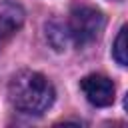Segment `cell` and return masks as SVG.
<instances>
[{
	"mask_svg": "<svg viewBox=\"0 0 128 128\" xmlns=\"http://www.w3.org/2000/svg\"><path fill=\"white\" fill-rule=\"evenodd\" d=\"M80 88H82L86 100L94 106H110L114 102V84L108 76L90 74V76L82 78Z\"/></svg>",
	"mask_w": 128,
	"mask_h": 128,
	"instance_id": "cell-3",
	"label": "cell"
},
{
	"mask_svg": "<svg viewBox=\"0 0 128 128\" xmlns=\"http://www.w3.org/2000/svg\"><path fill=\"white\" fill-rule=\"evenodd\" d=\"M112 56L120 66H126L128 62V48H126V26L120 28L116 40H114V48H112Z\"/></svg>",
	"mask_w": 128,
	"mask_h": 128,
	"instance_id": "cell-6",
	"label": "cell"
},
{
	"mask_svg": "<svg viewBox=\"0 0 128 128\" xmlns=\"http://www.w3.org/2000/svg\"><path fill=\"white\" fill-rule=\"evenodd\" d=\"M68 36L74 44L84 46L98 38L104 28V14L94 6H76L68 20Z\"/></svg>",
	"mask_w": 128,
	"mask_h": 128,
	"instance_id": "cell-2",
	"label": "cell"
},
{
	"mask_svg": "<svg viewBox=\"0 0 128 128\" xmlns=\"http://www.w3.org/2000/svg\"><path fill=\"white\" fill-rule=\"evenodd\" d=\"M8 96L16 110L24 114H42L54 102V86L46 76L32 70L18 72L8 84Z\"/></svg>",
	"mask_w": 128,
	"mask_h": 128,
	"instance_id": "cell-1",
	"label": "cell"
},
{
	"mask_svg": "<svg viewBox=\"0 0 128 128\" xmlns=\"http://www.w3.org/2000/svg\"><path fill=\"white\" fill-rule=\"evenodd\" d=\"M46 36H48V42L54 46V50H64L68 40V28H64L58 22H50L46 26Z\"/></svg>",
	"mask_w": 128,
	"mask_h": 128,
	"instance_id": "cell-5",
	"label": "cell"
},
{
	"mask_svg": "<svg viewBox=\"0 0 128 128\" xmlns=\"http://www.w3.org/2000/svg\"><path fill=\"white\" fill-rule=\"evenodd\" d=\"M24 24V10L14 2H0V44Z\"/></svg>",
	"mask_w": 128,
	"mask_h": 128,
	"instance_id": "cell-4",
	"label": "cell"
}]
</instances>
